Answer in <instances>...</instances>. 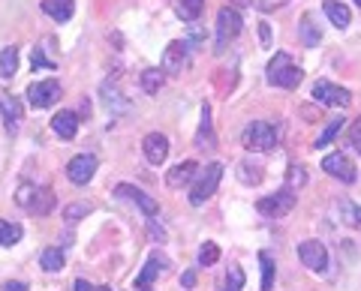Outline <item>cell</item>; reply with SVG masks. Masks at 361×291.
<instances>
[{
  "label": "cell",
  "mask_w": 361,
  "mask_h": 291,
  "mask_svg": "<svg viewBox=\"0 0 361 291\" xmlns=\"http://www.w3.org/2000/svg\"><path fill=\"white\" fill-rule=\"evenodd\" d=\"M94 174H97V156H90V153H78L70 160V165H66V177H70L75 186L90 183Z\"/></svg>",
  "instance_id": "cell-10"
},
{
  "label": "cell",
  "mask_w": 361,
  "mask_h": 291,
  "mask_svg": "<svg viewBox=\"0 0 361 291\" xmlns=\"http://www.w3.org/2000/svg\"><path fill=\"white\" fill-rule=\"evenodd\" d=\"M259 264H262V291L274 288V261L268 252H259Z\"/></svg>",
  "instance_id": "cell-33"
},
{
  "label": "cell",
  "mask_w": 361,
  "mask_h": 291,
  "mask_svg": "<svg viewBox=\"0 0 361 291\" xmlns=\"http://www.w3.org/2000/svg\"><path fill=\"white\" fill-rule=\"evenodd\" d=\"M39 6H42V13L49 18H54L58 25L61 21H70L75 13V0H42Z\"/></svg>",
  "instance_id": "cell-18"
},
{
  "label": "cell",
  "mask_w": 361,
  "mask_h": 291,
  "mask_svg": "<svg viewBox=\"0 0 361 291\" xmlns=\"http://www.w3.org/2000/svg\"><path fill=\"white\" fill-rule=\"evenodd\" d=\"M0 111H4V117H6V129L16 132L21 117H25V108H21V103L16 96H0Z\"/></svg>",
  "instance_id": "cell-21"
},
{
  "label": "cell",
  "mask_w": 361,
  "mask_h": 291,
  "mask_svg": "<svg viewBox=\"0 0 361 291\" xmlns=\"http://www.w3.org/2000/svg\"><path fill=\"white\" fill-rule=\"evenodd\" d=\"M298 39H301V46H307V48H316L322 42V30L316 27V18L310 13L301 15V21H298Z\"/></svg>",
  "instance_id": "cell-19"
},
{
  "label": "cell",
  "mask_w": 361,
  "mask_h": 291,
  "mask_svg": "<svg viewBox=\"0 0 361 291\" xmlns=\"http://www.w3.org/2000/svg\"><path fill=\"white\" fill-rule=\"evenodd\" d=\"M175 9L184 21H196L202 15V9H205V0H178Z\"/></svg>",
  "instance_id": "cell-30"
},
{
  "label": "cell",
  "mask_w": 361,
  "mask_h": 291,
  "mask_svg": "<svg viewBox=\"0 0 361 291\" xmlns=\"http://www.w3.org/2000/svg\"><path fill=\"white\" fill-rule=\"evenodd\" d=\"M322 9H325V15L331 18V25H334V27L346 30L349 25H353V15H349V6H346V4H341V0H322Z\"/></svg>",
  "instance_id": "cell-20"
},
{
  "label": "cell",
  "mask_w": 361,
  "mask_h": 291,
  "mask_svg": "<svg viewBox=\"0 0 361 291\" xmlns=\"http://www.w3.org/2000/svg\"><path fill=\"white\" fill-rule=\"evenodd\" d=\"M337 214H341V222H343V226L361 231V207L355 205V201L341 198V201H337Z\"/></svg>",
  "instance_id": "cell-23"
},
{
  "label": "cell",
  "mask_w": 361,
  "mask_h": 291,
  "mask_svg": "<svg viewBox=\"0 0 361 291\" xmlns=\"http://www.w3.org/2000/svg\"><path fill=\"white\" fill-rule=\"evenodd\" d=\"M265 75H268V84H277V87H286V91H292V87L301 84V70L295 63H292V58L286 51H277L274 58L268 60L265 66Z\"/></svg>",
  "instance_id": "cell-1"
},
{
  "label": "cell",
  "mask_w": 361,
  "mask_h": 291,
  "mask_svg": "<svg viewBox=\"0 0 361 291\" xmlns=\"http://www.w3.org/2000/svg\"><path fill=\"white\" fill-rule=\"evenodd\" d=\"M223 181V162H211L205 165V172H199L196 174V181H193V189H190V205L199 207V205H205V201L217 193V186Z\"/></svg>",
  "instance_id": "cell-3"
},
{
  "label": "cell",
  "mask_w": 361,
  "mask_h": 291,
  "mask_svg": "<svg viewBox=\"0 0 361 291\" xmlns=\"http://www.w3.org/2000/svg\"><path fill=\"white\" fill-rule=\"evenodd\" d=\"M313 99L319 105H334V108H346L353 103V93L346 91V87L334 84V82H316L313 84Z\"/></svg>",
  "instance_id": "cell-9"
},
{
  "label": "cell",
  "mask_w": 361,
  "mask_h": 291,
  "mask_svg": "<svg viewBox=\"0 0 361 291\" xmlns=\"http://www.w3.org/2000/svg\"><path fill=\"white\" fill-rule=\"evenodd\" d=\"M241 288H244V271L238 264H232L229 273L223 279V291H241Z\"/></svg>",
  "instance_id": "cell-35"
},
{
  "label": "cell",
  "mask_w": 361,
  "mask_h": 291,
  "mask_svg": "<svg viewBox=\"0 0 361 291\" xmlns=\"http://www.w3.org/2000/svg\"><path fill=\"white\" fill-rule=\"evenodd\" d=\"M346 141H349V148H355V153H361V117H355L353 123H349Z\"/></svg>",
  "instance_id": "cell-37"
},
{
  "label": "cell",
  "mask_w": 361,
  "mask_h": 291,
  "mask_svg": "<svg viewBox=\"0 0 361 291\" xmlns=\"http://www.w3.org/2000/svg\"><path fill=\"white\" fill-rule=\"evenodd\" d=\"M298 259L313 273H325V271H329V250H325V243H319V240L298 243Z\"/></svg>",
  "instance_id": "cell-8"
},
{
  "label": "cell",
  "mask_w": 361,
  "mask_h": 291,
  "mask_svg": "<svg viewBox=\"0 0 361 291\" xmlns=\"http://www.w3.org/2000/svg\"><path fill=\"white\" fill-rule=\"evenodd\" d=\"M4 291H27V285L25 283H6Z\"/></svg>",
  "instance_id": "cell-44"
},
{
  "label": "cell",
  "mask_w": 361,
  "mask_h": 291,
  "mask_svg": "<svg viewBox=\"0 0 361 291\" xmlns=\"http://www.w3.org/2000/svg\"><path fill=\"white\" fill-rule=\"evenodd\" d=\"M21 234H25V228H21L18 222L0 219V246H16L21 240Z\"/></svg>",
  "instance_id": "cell-28"
},
{
  "label": "cell",
  "mask_w": 361,
  "mask_h": 291,
  "mask_svg": "<svg viewBox=\"0 0 361 291\" xmlns=\"http://www.w3.org/2000/svg\"><path fill=\"white\" fill-rule=\"evenodd\" d=\"M343 123H346L343 117H331V120H329V127L322 129V136L316 138V144H313V148H319V150H322L325 144H331V141H334V136H337V132L343 129Z\"/></svg>",
  "instance_id": "cell-31"
},
{
  "label": "cell",
  "mask_w": 361,
  "mask_h": 291,
  "mask_svg": "<svg viewBox=\"0 0 361 291\" xmlns=\"http://www.w3.org/2000/svg\"><path fill=\"white\" fill-rule=\"evenodd\" d=\"M61 99V82L58 78H45V82L27 84V103L33 108H51Z\"/></svg>",
  "instance_id": "cell-7"
},
{
  "label": "cell",
  "mask_w": 361,
  "mask_h": 291,
  "mask_svg": "<svg viewBox=\"0 0 361 291\" xmlns=\"http://www.w3.org/2000/svg\"><path fill=\"white\" fill-rule=\"evenodd\" d=\"M163 78H166L163 70H145V72L139 75V84H142L145 93H157V91L163 87Z\"/></svg>",
  "instance_id": "cell-29"
},
{
  "label": "cell",
  "mask_w": 361,
  "mask_h": 291,
  "mask_svg": "<svg viewBox=\"0 0 361 291\" xmlns=\"http://www.w3.org/2000/svg\"><path fill=\"white\" fill-rule=\"evenodd\" d=\"M73 291H97V288L90 285L87 279H75V283H73Z\"/></svg>",
  "instance_id": "cell-41"
},
{
  "label": "cell",
  "mask_w": 361,
  "mask_h": 291,
  "mask_svg": "<svg viewBox=\"0 0 361 291\" xmlns=\"http://www.w3.org/2000/svg\"><path fill=\"white\" fill-rule=\"evenodd\" d=\"M217 259H220V246L214 243V240L202 243V250H199V264H202V267H211V264H217Z\"/></svg>",
  "instance_id": "cell-34"
},
{
  "label": "cell",
  "mask_w": 361,
  "mask_h": 291,
  "mask_svg": "<svg viewBox=\"0 0 361 291\" xmlns=\"http://www.w3.org/2000/svg\"><path fill=\"white\" fill-rule=\"evenodd\" d=\"M163 267H166V259H163V255H151V259L145 261V271L139 273V279H135V288H151V285H154V279L160 276Z\"/></svg>",
  "instance_id": "cell-22"
},
{
  "label": "cell",
  "mask_w": 361,
  "mask_h": 291,
  "mask_svg": "<svg viewBox=\"0 0 361 291\" xmlns=\"http://www.w3.org/2000/svg\"><path fill=\"white\" fill-rule=\"evenodd\" d=\"M39 264H42V271H49V273L63 271V264H66L63 250H61V246H49V250L39 255Z\"/></svg>",
  "instance_id": "cell-25"
},
{
  "label": "cell",
  "mask_w": 361,
  "mask_h": 291,
  "mask_svg": "<svg viewBox=\"0 0 361 291\" xmlns=\"http://www.w3.org/2000/svg\"><path fill=\"white\" fill-rule=\"evenodd\" d=\"M187 66V42H169L166 51H163V66L160 70L166 75H180V70Z\"/></svg>",
  "instance_id": "cell-13"
},
{
  "label": "cell",
  "mask_w": 361,
  "mask_h": 291,
  "mask_svg": "<svg viewBox=\"0 0 361 291\" xmlns=\"http://www.w3.org/2000/svg\"><path fill=\"white\" fill-rule=\"evenodd\" d=\"M18 72V48L6 46L0 48V78H13Z\"/></svg>",
  "instance_id": "cell-27"
},
{
  "label": "cell",
  "mask_w": 361,
  "mask_h": 291,
  "mask_svg": "<svg viewBox=\"0 0 361 291\" xmlns=\"http://www.w3.org/2000/svg\"><path fill=\"white\" fill-rule=\"evenodd\" d=\"M90 214H94V205H87V201H75V205H70V207L63 210V219L73 226V222L85 219V216H90Z\"/></svg>",
  "instance_id": "cell-32"
},
{
  "label": "cell",
  "mask_w": 361,
  "mask_h": 291,
  "mask_svg": "<svg viewBox=\"0 0 361 291\" xmlns=\"http://www.w3.org/2000/svg\"><path fill=\"white\" fill-rule=\"evenodd\" d=\"M241 27H244V21H241L238 9H235V6H223L217 13V51H223L232 39H238Z\"/></svg>",
  "instance_id": "cell-5"
},
{
  "label": "cell",
  "mask_w": 361,
  "mask_h": 291,
  "mask_svg": "<svg viewBox=\"0 0 361 291\" xmlns=\"http://www.w3.org/2000/svg\"><path fill=\"white\" fill-rule=\"evenodd\" d=\"M99 96H103V105L111 111V115H123V111L130 108L127 96L121 93V87L115 82H103V84H99Z\"/></svg>",
  "instance_id": "cell-14"
},
{
  "label": "cell",
  "mask_w": 361,
  "mask_h": 291,
  "mask_svg": "<svg viewBox=\"0 0 361 291\" xmlns=\"http://www.w3.org/2000/svg\"><path fill=\"white\" fill-rule=\"evenodd\" d=\"M54 205H58V198H54L51 189L49 186H37V193H33L30 205H27V214H33V216H49L51 210H54Z\"/></svg>",
  "instance_id": "cell-16"
},
{
  "label": "cell",
  "mask_w": 361,
  "mask_h": 291,
  "mask_svg": "<svg viewBox=\"0 0 361 291\" xmlns=\"http://www.w3.org/2000/svg\"><path fill=\"white\" fill-rule=\"evenodd\" d=\"M33 193H37V186H33V183H21V186H18V193H16V201H18V205L27 210V205H30Z\"/></svg>",
  "instance_id": "cell-38"
},
{
  "label": "cell",
  "mask_w": 361,
  "mask_h": 291,
  "mask_svg": "<svg viewBox=\"0 0 361 291\" xmlns=\"http://www.w3.org/2000/svg\"><path fill=\"white\" fill-rule=\"evenodd\" d=\"M196 174H199V165L193 160H184V162H178L175 169L166 174V183L172 189H180V186H187L190 181H196Z\"/></svg>",
  "instance_id": "cell-17"
},
{
  "label": "cell",
  "mask_w": 361,
  "mask_h": 291,
  "mask_svg": "<svg viewBox=\"0 0 361 291\" xmlns=\"http://www.w3.org/2000/svg\"><path fill=\"white\" fill-rule=\"evenodd\" d=\"M196 148H214V127H211V105H202V127L196 132Z\"/></svg>",
  "instance_id": "cell-24"
},
{
  "label": "cell",
  "mask_w": 361,
  "mask_h": 291,
  "mask_svg": "<svg viewBox=\"0 0 361 291\" xmlns=\"http://www.w3.org/2000/svg\"><path fill=\"white\" fill-rule=\"evenodd\" d=\"M322 172H325V174H331L334 181H341V183H355V181H358L355 162L349 160L343 150H337V153H329V156H325V160H322Z\"/></svg>",
  "instance_id": "cell-6"
},
{
  "label": "cell",
  "mask_w": 361,
  "mask_h": 291,
  "mask_svg": "<svg viewBox=\"0 0 361 291\" xmlns=\"http://www.w3.org/2000/svg\"><path fill=\"white\" fill-rule=\"evenodd\" d=\"M304 183H307V172H304V165H289V172H286V186H289V189H301Z\"/></svg>",
  "instance_id": "cell-36"
},
{
  "label": "cell",
  "mask_w": 361,
  "mask_h": 291,
  "mask_svg": "<svg viewBox=\"0 0 361 291\" xmlns=\"http://www.w3.org/2000/svg\"><path fill=\"white\" fill-rule=\"evenodd\" d=\"M142 291H148V288H142Z\"/></svg>",
  "instance_id": "cell-48"
},
{
  "label": "cell",
  "mask_w": 361,
  "mask_h": 291,
  "mask_svg": "<svg viewBox=\"0 0 361 291\" xmlns=\"http://www.w3.org/2000/svg\"><path fill=\"white\" fill-rule=\"evenodd\" d=\"M97 291H115V288H109V285H103V288H97Z\"/></svg>",
  "instance_id": "cell-46"
},
{
  "label": "cell",
  "mask_w": 361,
  "mask_h": 291,
  "mask_svg": "<svg viewBox=\"0 0 361 291\" xmlns=\"http://www.w3.org/2000/svg\"><path fill=\"white\" fill-rule=\"evenodd\" d=\"M180 283H184V288H193V285H196V273H193V271H187L184 276H180Z\"/></svg>",
  "instance_id": "cell-42"
},
{
  "label": "cell",
  "mask_w": 361,
  "mask_h": 291,
  "mask_svg": "<svg viewBox=\"0 0 361 291\" xmlns=\"http://www.w3.org/2000/svg\"><path fill=\"white\" fill-rule=\"evenodd\" d=\"M262 165H256V162H250V160H244V162H238V181L244 183V186H259L262 183Z\"/></svg>",
  "instance_id": "cell-26"
},
{
  "label": "cell",
  "mask_w": 361,
  "mask_h": 291,
  "mask_svg": "<svg viewBox=\"0 0 361 291\" xmlns=\"http://www.w3.org/2000/svg\"><path fill=\"white\" fill-rule=\"evenodd\" d=\"M286 0H250V6L256 9H262V13H274V9H280Z\"/></svg>",
  "instance_id": "cell-40"
},
{
  "label": "cell",
  "mask_w": 361,
  "mask_h": 291,
  "mask_svg": "<svg viewBox=\"0 0 361 291\" xmlns=\"http://www.w3.org/2000/svg\"><path fill=\"white\" fill-rule=\"evenodd\" d=\"M115 193H118L121 198H127V201H133V205H135V207H139V210H142V214H145V216H148V219H154L157 214H160V205H157V198H151L148 193H142V189H139V186H133V183H121V186L115 189Z\"/></svg>",
  "instance_id": "cell-11"
},
{
  "label": "cell",
  "mask_w": 361,
  "mask_h": 291,
  "mask_svg": "<svg viewBox=\"0 0 361 291\" xmlns=\"http://www.w3.org/2000/svg\"><path fill=\"white\" fill-rule=\"evenodd\" d=\"M355 4H358V6H361V0H355Z\"/></svg>",
  "instance_id": "cell-47"
},
{
  "label": "cell",
  "mask_w": 361,
  "mask_h": 291,
  "mask_svg": "<svg viewBox=\"0 0 361 291\" xmlns=\"http://www.w3.org/2000/svg\"><path fill=\"white\" fill-rule=\"evenodd\" d=\"M277 127L274 123H268V120H253V123H247L244 132H241V144L250 153H268L271 148L277 144Z\"/></svg>",
  "instance_id": "cell-2"
},
{
  "label": "cell",
  "mask_w": 361,
  "mask_h": 291,
  "mask_svg": "<svg viewBox=\"0 0 361 291\" xmlns=\"http://www.w3.org/2000/svg\"><path fill=\"white\" fill-rule=\"evenodd\" d=\"M292 207H295V189H289V186H283L280 193H271V195H265V198L256 201V210H259V214L271 216V219L286 216Z\"/></svg>",
  "instance_id": "cell-4"
},
{
  "label": "cell",
  "mask_w": 361,
  "mask_h": 291,
  "mask_svg": "<svg viewBox=\"0 0 361 291\" xmlns=\"http://www.w3.org/2000/svg\"><path fill=\"white\" fill-rule=\"evenodd\" d=\"M259 37H262V42H271V27L265 25V21L259 25Z\"/></svg>",
  "instance_id": "cell-43"
},
{
  "label": "cell",
  "mask_w": 361,
  "mask_h": 291,
  "mask_svg": "<svg viewBox=\"0 0 361 291\" xmlns=\"http://www.w3.org/2000/svg\"><path fill=\"white\" fill-rule=\"evenodd\" d=\"M232 4H235V9H238V6H250V0H232Z\"/></svg>",
  "instance_id": "cell-45"
},
{
  "label": "cell",
  "mask_w": 361,
  "mask_h": 291,
  "mask_svg": "<svg viewBox=\"0 0 361 291\" xmlns=\"http://www.w3.org/2000/svg\"><path fill=\"white\" fill-rule=\"evenodd\" d=\"M51 129H54V136H61V138H75V132H78V115L75 111H66L61 108L58 115L51 117Z\"/></svg>",
  "instance_id": "cell-15"
},
{
  "label": "cell",
  "mask_w": 361,
  "mask_h": 291,
  "mask_svg": "<svg viewBox=\"0 0 361 291\" xmlns=\"http://www.w3.org/2000/svg\"><path fill=\"white\" fill-rule=\"evenodd\" d=\"M142 153L151 165H163L169 156V138L163 132H148V136L142 138Z\"/></svg>",
  "instance_id": "cell-12"
},
{
  "label": "cell",
  "mask_w": 361,
  "mask_h": 291,
  "mask_svg": "<svg viewBox=\"0 0 361 291\" xmlns=\"http://www.w3.org/2000/svg\"><path fill=\"white\" fill-rule=\"evenodd\" d=\"M30 63H33V70H54V63L45 58V54L39 51V48H33V54H30Z\"/></svg>",
  "instance_id": "cell-39"
}]
</instances>
